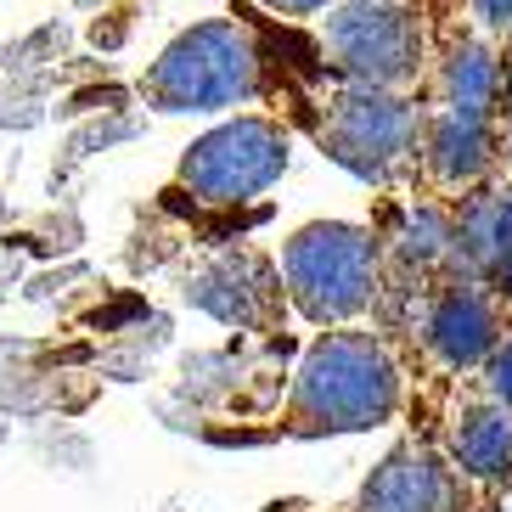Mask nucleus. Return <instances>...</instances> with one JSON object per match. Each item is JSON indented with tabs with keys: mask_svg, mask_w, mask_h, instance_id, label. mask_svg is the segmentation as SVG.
I'll return each instance as SVG.
<instances>
[{
	"mask_svg": "<svg viewBox=\"0 0 512 512\" xmlns=\"http://www.w3.org/2000/svg\"><path fill=\"white\" fill-rule=\"evenodd\" d=\"M473 12L484 17V29H512V0H473Z\"/></svg>",
	"mask_w": 512,
	"mask_h": 512,
	"instance_id": "ddd939ff",
	"label": "nucleus"
},
{
	"mask_svg": "<svg viewBox=\"0 0 512 512\" xmlns=\"http://www.w3.org/2000/svg\"><path fill=\"white\" fill-rule=\"evenodd\" d=\"M445 107L451 113H479V119H490V102H496V57H490V46H479V40H462V46L451 51V62H445Z\"/></svg>",
	"mask_w": 512,
	"mask_h": 512,
	"instance_id": "9b49d317",
	"label": "nucleus"
},
{
	"mask_svg": "<svg viewBox=\"0 0 512 512\" xmlns=\"http://www.w3.org/2000/svg\"><path fill=\"white\" fill-rule=\"evenodd\" d=\"M254 91H259V46L231 17L192 23L141 74V102L158 107V113H220V107L248 102Z\"/></svg>",
	"mask_w": 512,
	"mask_h": 512,
	"instance_id": "7ed1b4c3",
	"label": "nucleus"
},
{
	"mask_svg": "<svg viewBox=\"0 0 512 512\" xmlns=\"http://www.w3.org/2000/svg\"><path fill=\"white\" fill-rule=\"evenodd\" d=\"M287 175V130L276 119L242 113L231 124H214L203 141H192L175 169V197L192 209H242L265 186Z\"/></svg>",
	"mask_w": 512,
	"mask_h": 512,
	"instance_id": "20e7f679",
	"label": "nucleus"
},
{
	"mask_svg": "<svg viewBox=\"0 0 512 512\" xmlns=\"http://www.w3.org/2000/svg\"><path fill=\"white\" fill-rule=\"evenodd\" d=\"M417 152H422L428 181H434L439 192H473V186L490 175V164H496L490 119H479V113H451V107H445L439 119L422 124Z\"/></svg>",
	"mask_w": 512,
	"mask_h": 512,
	"instance_id": "9d476101",
	"label": "nucleus"
},
{
	"mask_svg": "<svg viewBox=\"0 0 512 512\" xmlns=\"http://www.w3.org/2000/svg\"><path fill=\"white\" fill-rule=\"evenodd\" d=\"M332 512H479V484H467L434 439L406 434Z\"/></svg>",
	"mask_w": 512,
	"mask_h": 512,
	"instance_id": "6e6552de",
	"label": "nucleus"
},
{
	"mask_svg": "<svg viewBox=\"0 0 512 512\" xmlns=\"http://www.w3.org/2000/svg\"><path fill=\"white\" fill-rule=\"evenodd\" d=\"M282 293L310 327H349L383 299L377 231L355 220H310L282 242Z\"/></svg>",
	"mask_w": 512,
	"mask_h": 512,
	"instance_id": "f03ea898",
	"label": "nucleus"
},
{
	"mask_svg": "<svg viewBox=\"0 0 512 512\" xmlns=\"http://www.w3.org/2000/svg\"><path fill=\"white\" fill-rule=\"evenodd\" d=\"M181 299L203 316H214L220 327L254 332V338H282L287 327L282 271L259 248H220L203 265H192L181 276Z\"/></svg>",
	"mask_w": 512,
	"mask_h": 512,
	"instance_id": "0eeeda50",
	"label": "nucleus"
},
{
	"mask_svg": "<svg viewBox=\"0 0 512 512\" xmlns=\"http://www.w3.org/2000/svg\"><path fill=\"white\" fill-rule=\"evenodd\" d=\"M327 51L344 79L394 91L422 68V23L400 0H344L327 17Z\"/></svg>",
	"mask_w": 512,
	"mask_h": 512,
	"instance_id": "423d86ee",
	"label": "nucleus"
},
{
	"mask_svg": "<svg viewBox=\"0 0 512 512\" xmlns=\"http://www.w3.org/2000/svg\"><path fill=\"white\" fill-rule=\"evenodd\" d=\"M490 287H496V293H501V304L512 310V248H507V259L496 265V276H490Z\"/></svg>",
	"mask_w": 512,
	"mask_h": 512,
	"instance_id": "2eb2a0df",
	"label": "nucleus"
},
{
	"mask_svg": "<svg viewBox=\"0 0 512 512\" xmlns=\"http://www.w3.org/2000/svg\"><path fill=\"white\" fill-rule=\"evenodd\" d=\"M479 512H501V507H496V496H479Z\"/></svg>",
	"mask_w": 512,
	"mask_h": 512,
	"instance_id": "dca6fc26",
	"label": "nucleus"
},
{
	"mask_svg": "<svg viewBox=\"0 0 512 512\" xmlns=\"http://www.w3.org/2000/svg\"><path fill=\"white\" fill-rule=\"evenodd\" d=\"M428 439L467 484H479V496H512V406L479 394L473 377L445 394Z\"/></svg>",
	"mask_w": 512,
	"mask_h": 512,
	"instance_id": "1a4fd4ad",
	"label": "nucleus"
},
{
	"mask_svg": "<svg viewBox=\"0 0 512 512\" xmlns=\"http://www.w3.org/2000/svg\"><path fill=\"white\" fill-rule=\"evenodd\" d=\"M422 119L406 96L377 91V85H338L316 107V141L332 164H344L361 181H394L417 158Z\"/></svg>",
	"mask_w": 512,
	"mask_h": 512,
	"instance_id": "39448f33",
	"label": "nucleus"
},
{
	"mask_svg": "<svg viewBox=\"0 0 512 512\" xmlns=\"http://www.w3.org/2000/svg\"><path fill=\"white\" fill-rule=\"evenodd\" d=\"M473 389L490 394V400H501V406H512V321L501 327L496 349L484 355V366L473 372Z\"/></svg>",
	"mask_w": 512,
	"mask_h": 512,
	"instance_id": "f8f14e48",
	"label": "nucleus"
},
{
	"mask_svg": "<svg viewBox=\"0 0 512 512\" xmlns=\"http://www.w3.org/2000/svg\"><path fill=\"white\" fill-rule=\"evenodd\" d=\"M406 411V372L383 344V332L366 327H321L293 366L287 394L254 428V445L271 439H338L389 428Z\"/></svg>",
	"mask_w": 512,
	"mask_h": 512,
	"instance_id": "f257e3e1",
	"label": "nucleus"
},
{
	"mask_svg": "<svg viewBox=\"0 0 512 512\" xmlns=\"http://www.w3.org/2000/svg\"><path fill=\"white\" fill-rule=\"evenodd\" d=\"M271 12H287V17H316L327 12V6H338V0H265Z\"/></svg>",
	"mask_w": 512,
	"mask_h": 512,
	"instance_id": "4468645a",
	"label": "nucleus"
}]
</instances>
